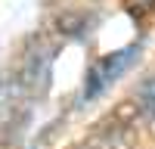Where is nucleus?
Listing matches in <instances>:
<instances>
[{
	"instance_id": "nucleus-1",
	"label": "nucleus",
	"mask_w": 155,
	"mask_h": 149,
	"mask_svg": "<svg viewBox=\"0 0 155 149\" xmlns=\"http://www.w3.org/2000/svg\"><path fill=\"white\" fill-rule=\"evenodd\" d=\"M137 53H140V44H130V47L115 50V53L102 56L99 62H93V68L87 71V81H84V99H93V96H99L106 90V87H112L137 62Z\"/></svg>"
},
{
	"instance_id": "nucleus-2",
	"label": "nucleus",
	"mask_w": 155,
	"mask_h": 149,
	"mask_svg": "<svg viewBox=\"0 0 155 149\" xmlns=\"http://www.w3.org/2000/svg\"><path fill=\"white\" fill-rule=\"evenodd\" d=\"M140 109L146 112V115H152L155 118V81H149V84H143L140 87Z\"/></svg>"
}]
</instances>
